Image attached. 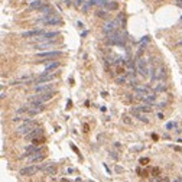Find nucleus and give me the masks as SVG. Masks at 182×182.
<instances>
[{
	"label": "nucleus",
	"mask_w": 182,
	"mask_h": 182,
	"mask_svg": "<svg viewBox=\"0 0 182 182\" xmlns=\"http://www.w3.org/2000/svg\"><path fill=\"white\" fill-rule=\"evenodd\" d=\"M59 67V62H56V61H53V62H51V64H48L46 67H45V72H51V71L56 70Z\"/></svg>",
	"instance_id": "21"
},
{
	"label": "nucleus",
	"mask_w": 182,
	"mask_h": 182,
	"mask_svg": "<svg viewBox=\"0 0 182 182\" xmlns=\"http://www.w3.org/2000/svg\"><path fill=\"white\" fill-rule=\"evenodd\" d=\"M179 23H181V25H182V16H181V19H179Z\"/></svg>",
	"instance_id": "36"
},
{
	"label": "nucleus",
	"mask_w": 182,
	"mask_h": 182,
	"mask_svg": "<svg viewBox=\"0 0 182 182\" xmlns=\"http://www.w3.org/2000/svg\"><path fill=\"white\" fill-rule=\"evenodd\" d=\"M55 78V74H52V72H42L41 75H39V78H36V84H43V82H51Z\"/></svg>",
	"instance_id": "9"
},
{
	"label": "nucleus",
	"mask_w": 182,
	"mask_h": 182,
	"mask_svg": "<svg viewBox=\"0 0 182 182\" xmlns=\"http://www.w3.org/2000/svg\"><path fill=\"white\" fill-rule=\"evenodd\" d=\"M175 126H176L175 123H168V124H166V129L169 130V129H172V127H175Z\"/></svg>",
	"instance_id": "31"
},
{
	"label": "nucleus",
	"mask_w": 182,
	"mask_h": 182,
	"mask_svg": "<svg viewBox=\"0 0 182 182\" xmlns=\"http://www.w3.org/2000/svg\"><path fill=\"white\" fill-rule=\"evenodd\" d=\"M84 2H85V0H74V5H75V6L78 7V6H81Z\"/></svg>",
	"instance_id": "28"
},
{
	"label": "nucleus",
	"mask_w": 182,
	"mask_h": 182,
	"mask_svg": "<svg viewBox=\"0 0 182 182\" xmlns=\"http://www.w3.org/2000/svg\"><path fill=\"white\" fill-rule=\"evenodd\" d=\"M42 142H43V139H42V137H39V136L32 139V143H33V145H41Z\"/></svg>",
	"instance_id": "26"
},
{
	"label": "nucleus",
	"mask_w": 182,
	"mask_h": 182,
	"mask_svg": "<svg viewBox=\"0 0 182 182\" xmlns=\"http://www.w3.org/2000/svg\"><path fill=\"white\" fill-rule=\"evenodd\" d=\"M36 127H39L38 123L28 118V120H25V123L22 124V126H19L18 129H16V133H18V135H28V133H30L33 129H36Z\"/></svg>",
	"instance_id": "2"
},
{
	"label": "nucleus",
	"mask_w": 182,
	"mask_h": 182,
	"mask_svg": "<svg viewBox=\"0 0 182 182\" xmlns=\"http://www.w3.org/2000/svg\"><path fill=\"white\" fill-rule=\"evenodd\" d=\"M103 7H104L106 10H108V12H110V10H117L118 9V3L117 2H110V0H108Z\"/></svg>",
	"instance_id": "18"
},
{
	"label": "nucleus",
	"mask_w": 182,
	"mask_h": 182,
	"mask_svg": "<svg viewBox=\"0 0 182 182\" xmlns=\"http://www.w3.org/2000/svg\"><path fill=\"white\" fill-rule=\"evenodd\" d=\"M127 82V74L124 72L123 75H120L116 78V84H118V85H122V84H126Z\"/></svg>",
	"instance_id": "23"
},
{
	"label": "nucleus",
	"mask_w": 182,
	"mask_h": 182,
	"mask_svg": "<svg viewBox=\"0 0 182 182\" xmlns=\"http://www.w3.org/2000/svg\"><path fill=\"white\" fill-rule=\"evenodd\" d=\"M176 5H178V6L182 9V0H176Z\"/></svg>",
	"instance_id": "33"
},
{
	"label": "nucleus",
	"mask_w": 182,
	"mask_h": 182,
	"mask_svg": "<svg viewBox=\"0 0 182 182\" xmlns=\"http://www.w3.org/2000/svg\"><path fill=\"white\" fill-rule=\"evenodd\" d=\"M39 12H41L43 16H45V15H52V13H53V9H52V6H51V5L45 3V5H43L41 9H39Z\"/></svg>",
	"instance_id": "14"
},
{
	"label": "nucleus",
	"mask_w": 182,
	"mask_h": 182,
	"mask_svg": "<svg viewBox=\"0 0 182 182\" xmlns=\"http://www.w3.org/2000/svg\"><path fill=\"white\" fill-rule=\"evenodd\" d=\"M127 82H129V85H135V87H136V84H137V80H136L135 77H130L129 80H127Z\"/></svg>",
	"instance_id": "27"
},
{
	"label": "nucleus",
	"mask_w": 182,
	"mask_h": 182,
	"mask_svg": "<svg viewBox=\"0 0 182 182\" xmlns=\"http://www.w3.org/2000/svg\"><path fill=\"white\" fill-rule=\"evenodd\" d=\"M95 5H97V0H87L85 5L82 6V12H88V10H90L93 6H95Z\"/></svg>",
	"instance_id": "20"
},
{
	"label": "nucleus",
	"mask_w": 182,
	"mask_h": 182,
	"mask_svg": "<svg viewBox=\"0 0 182 182\" xmlns=\"http://www.w3.org/2000/svg\"><path fill=\"white\" fill-rule=\"evenodd\" d=\"M173 149H175V150H178V152H182V147H179V146H175Z\"/></svg>",
	"instance_id": "35"
},
{
	"label": "nucleus",
	"mask_w": 182,
	"mask_h": 182,
	"mask_svg": "<svg viewBox=\"0 0 182 182\" xmlns=\"http://www.w3.org/2000/svg\"><path fill=\"white\" fill-rule=\"evenodd\" d=\"M168 87V84H165L163 81H160L159 84H156V87H155V93H163L165 90Z\"/></svg>",
	"instance_id": "22"
},
{
	"label": "nucleus",
	"mask_w": 182,
	"mask_h": 182,
	"mask_svg": "<svg viewBox=\"0 0 182 182\" xmlns=\"http://www.w3.org/2000/svg\"><path fill=\"white\" fill-rule=\"evenodd\" d=\"M43 33V30L42 29H35V30H28V32H23L22 36L23 38H36V36H39Z\"/></svg>",
	"instance_id": "12"
},
{
	"label": "nucleus",
	"mask_w": 182,
	"mask_h": 182,
	"mask_svg": "<svg viewBox=\"0 0 182 182\" xmlns=\"http://www.w3.org/2000/svg\"><path fill=\"white\" fill-rule=\"evenodd\" d=\"M107 12H108V10H106V9H104V10H97V13H95V15H97L98 18H101V19H107V18H108Z\"/></svg>",
	"instance_id": "25"
},
{
	"label": "nucleus",
	"mask_w": 182,
	"mask_h": 182,
	"mask_svg": "<svg viewBox=\"0 0 182 182\" xmlns=\"http://www.w3.org/2000/svg\"><path fill=\"white\" fill-rule=\"evenodd\" d=\"M52 82V81H51ZM51 82H43V84H39V85H36L35 87V91L36 93H46V91H51L53 87V84Z\"/></svg>",
	"instance_id": "10"
},
{
	"label": "nucleus",
	"mask_w": 182,
	"mask_h": 182,
	"mask_svg": "<svg viewBox=\"0 0 182 182\" xmlns=\"http://www.w3.org/2000/svg\"><path fill=\"white\" fill-rule=\"evenodd\" d=\"M26 2H29V3H30V2H32V0H26Z\"/></svg>",
	"instance_id": "37"
},
{
	"label": "nucleus",
	"mask_w": 182,
	"mask_h": 182,
	"mask_svg": "<svg viewBox=\"0 0 182 182\" xmlns=\"http://www.w3.org/2000/svg\"><path fill=\"white\" fill-rule=\"evenodd\" d=\"M110 155H111V158H113V159H116V160H117V159H118V156H117V152H114V150H111V152H110Z\"/></svg>",
	"instance_id": "29"
},
{
	"label": "nucleus",
	"mask_w": 182,
	"mask_h": 182,
	"mask_svg": "<svg viewBox=\"0 0 182 182\" xmlns=\"http://www.w3.org/2000/svg\"><path fill=\"white\" fill-rule=\"evenodd\" d=\"M179 45H182V41H181V42H179Z\"/></svg>",
	"instance_id": "38"
},
{
	"label": "nucleus",
	"mask_w": 182,
	"mask_h": 182,
	"mask_svg": "<svg viewBox=\"0 0 182 182\" xmlns=\"http://www.w3.org/2000/svg\"><path fill=\"white\" fill-rule=\"evenodd\" d=\"M59 36V32L58 30H51V32H46V33H42V35L36 36L35 41L36 42H46V41H52L53 38Z\"/></svg>",
	"instance_id": "7"
},
{
	"label": "nucleus",
	"mask_w": 182,
	"mask_h": 182,
	"mask_svg": "<svg viewBox=\"0 0 182 182\" xmlns=\"http://www.w3.org/2000/svg\"><path fill=\"white\" fill-rule=\"evenodd\" d=\"M55 95V91H46V93H36V95H32L29 98V103H46V101L52 100Z\"/></svg>",
	"instance_id": "1"
},
{
	"label": "nucleus",
	"mask_w": 182,
	"mask_h": 182,
	"mask_svg": "<svg viewBox=\"0 0 182 182\" xmlns=\"http://www.w3.org/2000/svg\"><path fill=\"white\" fill-rule=\"evenodd\" d=\"M147 162H149V159H146V158H142V159H140V163H142V165L147 163Z\"/></svg>",
	"instance_id": "32"
},
{
	"label": "nucleus",
	"mask_w": 182,
	"mask_h": 182,
	"mask_svg": "<svg viewBox=\"0 0 182 182\" xmlns=\"http://www.w3.org/2000/svg\"><path fill=\"white\" fill-rule=\"evenodd\" d=\"M39 170H42V165H29L26 168H22L19 173L22 176H32L35 173H38Z\"/></svg>",
	"instance_id": "6"
},
{
	"label": "nucleus",
	"mask_w": 182,
	"mask_h": 182,
	"mask_svg": "<svg viewBox=\"0 0 182 182\" xmlns=\"http://www.w3.org/2000/svg\"><path fill=\"white\" fill-rule=\"evenodd\" d=\"M136 67H137V72L140 74L142 77H149L150 74V68L147 65V61L145 58H137V62H136Z\"/></svg>",
	"instance_id": "4"
},
{
	"label": "nucleus",
	"mask_w": 182,
	"mask_h": 182,
	"mask_svg": "<svg viewBox=\"0 0 182 182\" xmlns=\"http://www.w3.org/2000/svg\"><path fill=\"white\" fill-rule=\"evenodd\" d=\"M56 45V41H49V42H42L39 45H36L38 49H45V48H52Z\"/></svg>",
	"instance_id": "19"
},
{
	"label": "nucleus",
	"mask_w": 182,
	"mask_h": 182,
	"mask_svg": "<svg viewBox=\"0 0 182 182\" xmlns=\"http://www.w3.org/2000/svg\"><path fill=\"white\" fill-rule=\"evenodd\" d=\"M88 130H90V127H88L87 124H84V132H85V133H87Z\"/></svg>",
	"instance_id": "34"
},
{
	"label": "nucleus",
	"mask_w": 182,
	"mask_h": 182,
	"mask_svg": "<svg viewBox=\"0 0 182 182\" xmlns=\"http://www.w3.org/2000/svg\"><path fill=\"white\" fill-rule=\"evenodd\" d=\"M36 56L42 59V61H39V62L46 64L48 61H52V59H55V58L62 56V52H59V51H53V49H52V51H48V52H39V53H36Z\"/></svg>",
	"instance_id": "3"
},
{
	"label": "nucleus",
	"mask_w": 182,
	"mask_h": 182,
	"mask_svg": "<svg viewBox=\"0 0 182 182\" xmlns=\"http://www.w3.org/2000/svg\"><path fill=\"white\" fill-rule=\"evenodd\" d=\"M26 153H25L22 158H28V156H30V155H33V153H39L42 150L41 147H39V145H35V146H26Z\"/></svg>",
	"instance_id": "11"
},
{
	"label": "nucleus",
	"mask_w": 182,
	"mask_h": 182,
	"mask_svg": "<svg viewBox=\"0 0 182 182\" xmlns=\"http://www.w3.org/2000/svg\"><path fill=\"white\" fill-rule=\"evenodd\" d=\"M41 22L43 25H48V26H53V25H61L62 23V19L53 12L52 15H45V16L41 19Z\"/></svg>",
	"instance_id": "5"
},
{
	"label": "nucleus",
	"mask_w": 182,
	"mask_h": 182,
	"mask_svg": "<svg viewBox=\"0 0 182 182\" xmlns=\"http://www.w3.org/2000/svg\"><path fill=\"white\" fill-rule=\"evenodd\" d=\"M123 122H124L126 124H130V123H132V120H130V118L127 117V116H124V117H123Z\"/></svg>",
	"instance_id": "30"
},
{
	"label": "nucleus",
	"mask_w": 182,
	"mask_h": 182,
	"mask_svg": "<svg viewBox=\"0 0 182 182\" xmlns=\"http://www.w3.org/2000/svg\"><path fill=\"white\" fill-rule=\"evenodd\" d=\"M140 111H143V113H149V111H152V106L150 104H147V103H145V104H140V106L137 107Z\"/></svg>",
	"instance_id": "24"
},
{
	"label": "nucleus",
	"mask_w": 182,
	"mask_h": 182,
	"mask_svg": "<svg viewBox=\"0 0 182 182\" xmlns=\"http://www.w3.org/2000/svg\"><path fill=\"white\" fill-rule=\"evenodd\" d=\"M35 81H36V78L32 75V74H25V75H22L20 78L15 80L12 84H15V85H18V84H32V82H35Z\"/></svg>",
	"instance_id": "8"
},
{
	"label": "nucleus",
	"mask_w": 182,
	"mask_h": 182,
	"mask_svg": "<svg viewBox=\"0 0 182 182\" xmlns=\"http://www.w3.org/2000/svg\"><path fill=\"white\" fill-rule=\"evenodd\" d=\"M43 5H45V2H42V0H33V2H30L29 9L30 10H36V9H41Z\"/></svg>",
	"instance_id": "17"
},
{
	"label": "nucleus",
	"mask_w": 182,
	"mask_h": 182,
	"mask_svg": "<svg viewBox=\"0 0 182 182\" xmlns=\"http://www.w3.org/2000/svg\"><path fill=\"white\" fill-rule=\"evenodd\" d=\"M43 160V155H41V152L39 153H33V155H30L29 156V163H36V162H42Z\"/></svg>",
	"instance_id": "13"
},
{
	"label": "nucleus",
	"mask_w": 182,
	"mask_h": 182,
	"mask_svg": "<svg viewBox=\"0 0 182 182\" xmlns=\"http://www.w3.org/2000/svg\"><path fill=\"white\" fill-rule=\"evenodd\" d=\"M42 172H43L45 175H48V176H49V175H55V173H56V168H55V165H53V163H49L45 169L42 170Z\"/></svg>",
	"instance_id": "15"
},
{
	"label": "nucleus",
	"mask_w": 182,
	"mask_h": 182,
	"mask_svg": "<svg viewBox=\"0 0 182 182\" xmlns=\"http://www.w3.org/2000/svg\"><path fill=\"white\" fill-rule=\"evenodd\" d=\"M41 135H42V129L41 127H36V129H33L30 133L26 135V139H30V140H32L33 137H38V136H41Z\"/></svg>",
	"instance_id": "16"
}]
</instances>
